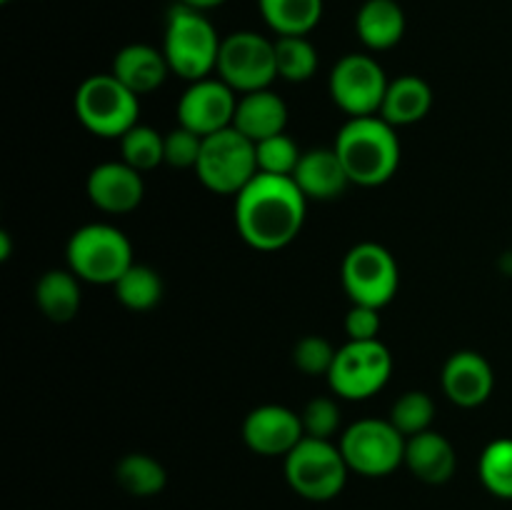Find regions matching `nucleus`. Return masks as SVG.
<instances>
[{"label": "nucleus", "instance_id": "f257e3e1", "mask_svg": "<svg viewBox=\"0 0 512 510\" xmlns=\"http://www.w3.org/2000/svg\"><path fill=\"white\" fill-rule=\"evenodd\" d=\"M308 198L285 175L258 173L235 195V228L255 250L273 253L300 235Z\"/></svg>", "mask_w": 512, "mask_h": 510}, {"label": "nucleus", "instance_id": "f03ea898", "mask_svg": "<svg viewBox=\"0 0 512 510\" xmlns=\"http://www.w3.org/2000/svg\"><path fill=\"white\" fill-rule=\"evenodd\" d=\"M333 148L350 183L363 188L388 183L400 165V140L393 125L380 115L348 118Z\"/></svg>", "mask_w": 512, "mask_h": 510}, {"label": "nucleus", "instance_id": "7ed1b4c3", "mask_svg": "<svg viewBox=\"0 0 512 510\" xmlns=\"http://www.w3.org/2000/svg\"><path fill=\"white\" fill-rule=\"evenodd\" d=\"M220 35L208 15L200 10L188 8L183 3H175L165 20L163 53L170 65V73L180 75L188 83L210 78L218 68L220 55Z\"/></svg>", "mask_w": 512, "mask_h": 510}, {"label": "nucleus", "instance_id": "20e7f679", "mask_svg": "<svg viewBox=\"0 0 512 510\" xmlns=\"http://www.w3.org/2000/svg\"><path fill=\"white\" fill-rule=\"evenodd\" d=\"M68 268L83 283L115 285L135 263L128 235L108 223H90L75 230L68 240Z\"/></svg>", "mask_w": 512, "mask_h": 510}, {"label": "nucleus", "instance_id": "39448f33", "mask_svg": "<svg viewBox=\"0 0 512 510\" xmlns=\"http://www.w3.org/2000/svg\"><path fill=\"white\" fill-rule=\"evenodd\" d=\"M75 115L88 133L98 138H123L138 125L140 98L113 73L90 75L75 90Z\"/></svg>", "mask_w": 512, "mask_h": 510}, {"label": "nucleus", "instance_id": "423d86ee", "mask_svg": "<svg viewBox=\"0 0 512 510\" xmlns=\"http://www.w3.org/2000/svg\"><path fill=\"white\" fill-rule=\"evenodd\" d=\"M348 463L340 445L333 440L308 438L305 435L288 455H285V480L290 488L305 500L325 503L343 493L348 483Z\"/></svg>", "mask_w": 512, "mask_h": 510}, {"label": "nucleus", "instance_id": "0eeeda50", "mask_svg": "<svg viewBox=\"0 0 512 510\" xmlns=\"http://www.w3.org/2000/svg\"><path fill=\"white\" fill-rule=\"evenodd\" d=\"M195 175L210 193L238 195L258 175L255 143L235 128L208 135L203 138Z\"/></svg>", "mask_w": 512, "mask_h": 510}, {"label": "nucleus", "instance_id": "6e6552de", "mask_svg": "<svg viewBox=\"0 0 512 510\" xmlns=\"http://www.w3.org/2000/svg\"><path fill=\"white\" fill-rule=\"evenodd\" d=\"M405 438L390 420L363 418L340 435V453L350 473L365 478H385L405 465Z\"/></svg>", "mask_w": 512, "mask_h": 510}, {"label": "nucleus", "instance_id": "1a4fd4ad", "mask_svg": "<svg viewBox=\"0 0 512 510\" xmlns=\"http://www.w3.org/2000/svg\"><path fill=\"white\" fill-rule=\"evenodd\" d=\"M340 280L353 305L383 310L398 295L400 270L393 253L380 243H358L340 265Z\"/></svg>", "mask_w": 512, "mask_h": 510}, {"label": "nucleus", "instance_id": "9d476101", "mask_svg": "<svg viewBox=\"0 0 512 510\" xmlns=\"http://www.w3.org/2000/svg\"><path fill=\"white\" fill-rule=\"evenodd\" d=\"M393 355L380 340H348L335 353L328 373L330 390L343 400H368L388 385Z\"/></svg>", "mask_w": 512, "mask_h": 510}, {"label": "nucleus", "instance_id": "9b49d317", "mask_svg": "<svg viewBox=\"0 0 512 510\" xmlns=\"http://www.w3.org/2000/svg\"><path fill=\"white\" fill-rule=\"evenodd\" d=\"M215 73L240 95L270 88V83L278 78L275 40H268L255 30L225 35Z\"/></svg>", "mask_w": 512, "mask_h": 510}, {"label": "nucleus", "instance_id": "f8f14e48", "mask_svg": "<svg viewBox=\"0 0 512 510\" xmlns=\"http://www.w3.org/2000/svg\"><path fill=\"white\" fill-rule=\"evenodd\" d=\"M388 75L373 55L348 53L333 65L328 90L333 103L350 118L380 115L385 93H388Z\"/></svg>", "mask_w": 512, "mask_h": 510}, {"label": "nucleus", "instance_id": "ddd939ff", "mask_svg": "<svg viewBox=\"0 0 512 510\" xmlns=\"http://www.w3.org/2000/svg\"><path fill=\"white\" fill-rule=\"evenodd\" d=\"M238 93L220 78H203L190 83V88L180 95L178 123L193 133L208 135L233 128Z\"/></svg>", "mask_w": 512, "mask_h": 510}, {"label": "nucleus", "instance_id": "4468645a", "mask_svg": "<svg viewBox=\"0 0 512 510\" xmlns=\"http://www.w3.org/2000/svg\"><path fill=\"white\" fill-rule=\"evenodd\" d=\"M240 435L253 453L265 458H285L305 438V430L295 410L268 403L245 415Z\"/></svg>", "mask_w": 512, "mask_h": 510}, {"label": "nucleus", "instance_id": "2eb2a0df", "mask_svg": "<svg viewBox=\"0 0 512 510\" xmlns=\"http://www.w3.org/2000/svg\"><path fill=\"white\" fill-rule=\"evenodd\" d=\"M440 385L450 403L460 405V408H478L493 395V365L475 350H458L445 360Z\"/></svg>", "mask_w": 512, "mask_h": 510}, {"label": "nucleus", "instance_id": "dca6fc26", "mask_svg": "<svg viewBox=\"0 0 512 510\" xmlns=\"http://www.w3.org/2000/svg\"><path fill=\"white\" fill-rule=\"evenodd\" d=\"M88 198L103 213L123 215L143 203L145 183L143 173L130 168L123 160L100 163L88 175Z\"/></svg>", "mask_w": 512, "mask_h": 510}, {"label": "nucleus", "instance_id": "f3484780", "mask_svg": "<svg viewBox=\"0 0 512 510\" xmlns=\"http://www.w3.org/2000/svg\"><path fill=\"white\" fill-rule=\"evenodd\" d=\"M405 468L425 485L448 483L458 468V455L453 443L443 433L425 430V433L410 435L405 443Z\"/></svg>", "mask_w": 512, "mask_h": 510}, {"label": "nucleus", "instance_id": "a211bd4d", "mask_svg": "<svg viewBox=\"0 0 512 510\" xmlns=\"http://www.w3.org/2000/svg\"><path fill=\"white\" fill-rule=\"evenodd\" d=\"M110 73L140 98L158 90L168 80L170 65L163 50L148 43H130L115 53Z\"/></svg>", "mask_w": 512, "mask_h": 510}, {"label": "nucleus", "instance_id": "6ab92c4d", "mask_svg": "<svg viewBox=\"0 0 512 510\" xmlns=\"http://www.w3.org/2000/svg\"><path fill=\"white\" fill-rule=\"evenodd\" d=\"M293 180L308 200H335L348 190V185H353L335 148L305 150Z\"/></svg>", "mask_w": 512, "mask_h": 510}, {"label": "nucleus", "instance_id": "aec40b11", "mask_svg": "<svg viewBox=\"0 0 512 510\" xmlns=\"http://www.w3.org/2000/svg\"><path fill=\"white\" fill-rule=\"evenodd\" d=\"M285 125H288V105L270 88L245 93L238 98L233 128L253 143L285 133Z\"/></svg>", "mask_w": 512, "mask_h": 510}, {"label": "nucleus", "instance_id": "412c9836", "mask_svg": "<svg viewBox=\"0 0 512 510\" xmlns=\"http://www.w3.org/2000/svg\"><path fill=\"white\" fill-rule=\"evenodd\" d=\"M405 10L398 0H365L355 15V33L368 50L383 53L405 35Z\"/></svg>", "mask_w": 512, "mask_h": 510}, {"label": "nucleus", "instance_id": "4be33fe9", "mask_svg": "<svg viewBox=\"0 0 512 510\" xmlns=\"http://www.w3.org/2000/svg\"><path fill=\"white\" fill-rule=\"evenodd\" d=\"M430 108H433L430 85L418 75H400V78L390 80L380 118L398 128V125L420 123L430 113Z\"/></svg>", "mask_w": 512, "mask_h": 510}, {"label": "nucleus", "instance_id": "5701e85b", "mask_svg": "<svg viewBox=\"0 0 512 510\" xmlns=\"http://www.w3.org/2000/svg\"><path fill=\"white\" fill-rule=\"evenodd\" d=\"M83 280L73 270H48L35 283V303L40 313L53 323H70L78 315L80 303H83Z\"/></svg>", "mask_w": 512, "mask_h": 510}, {"label": "nucleus", "instance_id": "b1692460", "mask_svg": "<svg viewBox=\"0 0 512 510\" xmlns=\"http://www.w3.org/2000/svg\"><path fill=\"white\" fill-rule=\"evenodd\" d=\"M260 15L275 35H308L323 18V0H258Z\"/></svg>", "mask_w": 512, "mask_h": 510}, {"label": "nucleus", "instance_id": "393cba45", "mask_svg": "<svg viewBox=\"0 0 512 510\" xmlns=\"http://www.w3.org/2000/svg\"><path fill=\"white\" fill-rule=\"evenodd\" d=\"M115 480L125 493L135 495V498H153V495L163 493V488L168 485V473L153 455L130 453L115 465Z\"/></svg>", "mask_w": 512, "mask_h": 510}, {"label": "nucleus", "instance_id": "a878e982", "mask_svg": "<svg viewBox=\"0 0 512 510\" xmlns=\"http://www.w3.org/2000/svg\"><path fill=\"white\" fill-rule=\"evenodd\" d=\"M113 290L120 305L135 310V313H145V310H153L163 300V278L150 265L133 263L120 275Z\"/></svg>", "mask_w": 512, "mask_h": 510}, {"label": "nucleus", "instance_id": "bb28decb", "mask_svg": "<svg viewBox=\"0 0 512 510\" xmlns=\"http://www.w3.org/2000/svg\"><path fill=\"white\" fill-rule=\"evenodd\" d=\"M275 63H278V78L288 83H305L318 70V50L308 35H278Z\"/></svg>", "mask_w": 512, "mask_h": 510}, {"label": "nucleus", "instance_id": "cd10ccee", "mask_svg": "<svg viewBox=\"0 0 512 510\" xmlns=\"http://www.w3.org/2000/svg\"><path fill=\"white\" fill-rule=\"evenodd\" d=\"M120 160L140 173L158 168L160 163H165V135H160L150 125H133L120 138Z\"/></svg>", "mask_w": 512, "mask_h": 510}, {"label": "nucleus", "instance_id": "c85d7f7f", "mask_svg": "<svg viewBox=\"0 0 512 510\" xmlns=\"http://www.w3.org/2000/svg\"><path fill=\"white\" fill-rule=\"evenodd\" d=\"M480 483L500 500H512V438H498L485 445L478 460Z\"/></svg>", "mask_w": 512, "mask_h": 510}, {"label": "nucleus", "instance_id": "c756f323", "mask_svg": "<svg viewBox=\"0 0 512 510\" xmlns=\"http://www.w3.org/2000/svg\"><path fill=\"white\" fill-rule=\"evenodd\" d=\"M435 418V403L428 393L423 390H408V393L400 395L398 400L390 408V423L410 438V435H418L430 430Z\"/></svg>", "mask_w": 512, "mask_h": 510}, {"label": "nucleus", "instance_id": "7c9ffc66", "mask_svg": "<svg viewBox=\"0 0 512 510\" xmlns=\"http://www.w3.org/2000/svg\"><path fill=\"white\" fill-rule=\"evenodd\" d=\"M300 155L303 153H300L298 143L285 133L255 143L258 173L265 175H285V178H293L295 168L300 163Z\"/></svg>", "mask_w": 512, "mask_h": 510}, {"label": "nucleus", "instance_id": "2f4dec72", "mask_svg": "<svg viewBox=\"0 0 512 510\" xmlns=\"http://www.w3.org/2000/svg\"><path fill=\"white\" fill-rule=\"evenodd\" d=\"M335 353L338 350L320 335H305L298 340L293 348V363L295 368L303 370L305 375H325L328 378L330 368L335 363Z\"/></svg>", "mask_w": 512, "mask_h": 510}, {"label": "nucleus", "instance_id": "473e14b6", "mask_svg": "<svg viewBox=\"0 0 512 510\" xmlns=\"http://www.w3.org/2000/svg\"><path fill=\"white\" fill-rule=\"evenodd\" d=\"M303 430L308 438L330 440L340 428V408L333 398H315L300 413Z\"/></svg>", "mask_w": 512, "mask_h": 510}, {"label": "nucleus", "instance_id": "72a5a7b5", "mask_svg": "<svg viewBox=\"0 0 512 510\" xmlns=\"http://www.w3.org/2000/svg\"><path fill=\"white\" fill-rule=\"evenodd\" d=\"M200 148H203V135L193 133V130L173 128L165 133V163L173 168H193L198 165Z\"/></svg>", "mask_w": 512, "mask_h": 510}, {"label": "nucleus", "instance_id": "f704fd0d", "mask_svg": "<svg viewBox=\"0 0 512 510\" xmlns=\"http://www.w3.org/2000/svg\"><path fill=\"white\" fill-rule=\"evenodd\" d=\"M380 310L368 308V305H353L345 315V333L348 340H380Z\"/></svg>", "mask_w": 512, "mask_h": 510}, {"label": "nucleus", "instance_id": "c9c22d12", "mask_svg": "<svg viewBox=\"0 0 512 510\" xmlns=\"http://www.w3.org/2000/svg\"><path fill=\"white\" fill-rule=\"evenodd\" d=\"M178 3L188 5V8L193 10H200V13H208V10L220 8V5L228 3V0H178Z\"/></svg>", "mask_w": 512, "mask_h": 510}, {"label": "nucleus", "instance_id": "e433bc0d", "mask_svg": "<svg viewBox=\"0 0 512 510\" xmlns=\"http://www.w3.org/2000/svg\"><path fill=\"white\" fill-rule=\"evenodd\" d=\"M0 258L8 260L10 258V235L0 233Z\"/></svg>", "mask_w": 512, "mask_h": 510}, {"label": "nucleus", "instance_id": "4c0bfd02", "mask_svg": "<svg viewBox=\"0 0 512 510\" xmlns=\"http://www.w3.org/2000/svg\"><path fill=\"white\" fill-rule=\"evenodd\" d=\"M0 3H10V0H0Z\"/></svg>", "mask_w": 512, "mask_h": 510}]
</instances>
